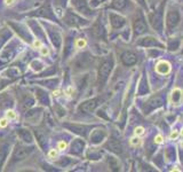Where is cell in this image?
<instances>
[{
	"label": "cell",
	"instance_id": "obj_1",
	"mask_svg": "<svg viewBox=\"0 0 183 172\" xmlns=\"http://www.w3.org/2000/svg\"><path fill=\"white\" fill-rule=\"evenodd\" d=\"M114 68V59L112 56H109L107 59H104L100 66V70H98V82H100V86H103L104 83L108 80L110 73Z\"/></svg>",
	"mask_w": 183,
	"mask_h": 172
},
{
	"label": "cell",
	"instance_id": "obj_2",
	"mask_svg": "<svg viewBox=\"0 0 183 172\" xmlns=\"http://www.w3.org/2000/svg\"><path fill=\"white\" fill-rule=\"evenodd\" d=\"M162 10H164V2L160 5V7L158 9H156L153 13L149 14V21L152 25V28L155 30H157L158 32H161L162 30V19H164V14H162Z\"/></svg>",
	"mask_w": 183,
	"mask_h": 172
},
{
	"label": "cell",
	"instance_id": "obj_3",
	"mask_svg": "<svg viewBox=\"0 0 183 172\" xmlns=\"http://www.w3.org/2000/svg\"><path fill=\"white\" fill-rule=\"evenodd\" d=\"M164 103V95L161 94H157V95H153L152 98H150L144 104L143 107V110L145 114H149L151 110L156 109V108H159L160 106H162Z\"/></svg>",
	"mask_w": 183,
	"mask_h": 172
},
{
	"label": "cell",
	"instance_id": "obj_4",
	"mask_svg": "<svg viewBox=\"0 0 183 172\" xmlns=\"http://www.w3.org/2000/svg\"><path fill=\"white\" fill-rule=\"evenodd\" d=\"M180 22V14L176 9H171L168 13H167V16H166V25H167V29L171 31L172 29H174L176 25L179 24Z\"/></svg>",
	"mask_w": 183,
	"mask_h": 172
},
{
	"label": "cell",
	"instance_id": "obj_5",
	"mask_svg": "<svg viewBox=\"0 0 183 172\" xmlns=\"http://www.w3.org/2000/svg\"><path fill=\"white\" fill-rule=\"evenodd\" d=\"M103 100H104L103 98H95L92 99V100H88V101H85L84 103H81L79 106V110L84 111V113H91L96 107H98L101 104V102Z\"/></svg>",
	"mask_w": 183,
	"mask_h": 172
},
{
	"label": "cell",
	"instance_id": "obj_6",
	"mask_svg": "<svg viewBox=\"0 0 183 172\" xmlns=\"http://www.w3.org/2000/svg\"><path fill=\"white\" fill-rule=\"evenodd\" d=\"M133 29H134V35L135 36H140V35H143L148 31V25L147 22L143 17V15L140 13L138 14V17L134 21V25H133Z\"/></svg>",
	"mask_w": 183,
	"mask_h": 172
},
{
	"label": "cell",
	"instance_id": "obj_7",
	"mask_svg": "<svg viewBox=\"0 0 183 172\" xmlns=\"http://www.w3.org/2000/svg\"><path fill=\"white\" fill-rule=\"evenodd\" d=\"M137 45L143 47H162V45L153 37H144L137 41Z\"/></svg>",
	"mask_w": 183,
	"mask_h": 172
},
{
	"label": "cell",
	"instance_id": "obj_8",
	"mask_svg": "<svg viewBox=\"0 0 183 172\" xmlns=\"http://www.w3.org/2000/svg\"><path fill=\"white\" fill-rule=\"evenodd\" d=\"M121 61L125 66H134L137 62V55L134 52H125L121 55Z\"/></svg>",
	"mask_w": 183,
	"mask_h": 172
},
{
	"label": "cell",
	"instance_id": "obj_9",
	"mask_svg": "<svg viewBox=\"0 0 183 172\" xmlns=\"http://www.w3.org/2000/svg\"><path fill=\"white\" fill-rule=\"evenodd\" d=\"M105 148L111 150V151H114L116 154H121L122 153V146L119 142V140H117V139H110L105 144Z\"/></svg>",
	"mask_w": 183,
	"mask_h": 172
},
{
	"label": "cell",
	"instance_id": "obj_10",
	"mask_svg": "<svg viewBox=\"0 0 183 172\" xmlns=\"http://www.w3.org/2000/svg\"><path fill=\"white\" fill-rule=\"evenodd\" d=\"M32 151V148H28V147H17L14 150V154H13V158L14 160H23L24 157H26Z\"/></svg>",
	"mask_w": 183,
	"mask_h": 172
},
{
	"label": "cell",
	"instance_id": "obj_11",
	"mask_svg": "<svg viewBox=\"0 0 183 172\" xmlns=\"http://www.w3.org/2000/svg\"><path fill=\"white\" fill-rule=\"evenodd\" d=\"M110 21H111V24L114 28L116 29H119V28H122L124 25L126 24V20L120 16V15H117V14H114L111 13L110 14Z\"/></svg>",
	"mask_w": 183,
	"mask_h": 172
},
{
	"label": "cell",
	"instance_id": "obj_12",
	"mask_svg": "<svg viewBox=\"0 0 183 172\" xmlns=\"http://www.w3.org/2000/svg\"><path fill=\"white\" fill-rule=\"evenodd\" d=\"M156 70L160 75H167L171 70V66L165 61H160L159 63L156 66Z\"/></svg>",
	"mask_w": 183,
	"mask_h": 172
},
{
	"label": "cell",
	"instance_id": "obj_13",
	"mask_svg": "<svg viewBox=\"0 0 183 172\" xmlns=\"http://www.w3.org/2000/svg\"><path fill=\"white\" fill-rule=\"evenodd\" d=\"M74 5H76V8L79 10V12H81V13H84V14H86V15H89L91 13H89V9H88V7H87V5H86V2L84 1V0H76L74 1Z\"/></svg>",
	"mask_w": 183,
	"mask_h": 172
},
{
	"label": "cell",
	"instance_id": "obj_14",
	"mask_svg": "<svg viewBox=\"0 0 183 172\" xmlns=\"http://www.w3.org/2000/svg\"><path fill=\"white\" fill-rule=\"evenodd\" d=\"M148 92H149V86H148V83H147L145 77H143V78L141 79V82H140L138 93H140V95H143V94H145V93H148Z\"/></svg>",
	"mask_w": 183,
	"mask_h": 172
},
{
	"label": "cell",
	"instance_id": "obj_15",
	"mask_svg": "<svg viewBox=\"0 0 183 172\" xmlns=\"http://www.w3.org/2000/svg\"><path fill=\"white\" fill-rule=\"evenodd\" d=\"M127 6V0H114L111 3V8H114L117 10H121Z\"/></svg>",
	"mask_w": 183,
	"mask_h": 172
},
{
	"label": "cell",
	"instance_id": "obj_16",
	"mask_svg": "<svg viewBox=\"0 0 183 172\" xmlns=\"http://www.w3.org/2000/svg\"><path fill=\"white\" fill-rule=\"evenodd\" d=\"M180 45H181V41L180 39H171L168 41V49L169 50H177L180 48Z\"/></svg>",
	"mask_w": 183,
	"mask_h": 172
},
{
	"label": "cell",
	"instance_id": "obj_17",
	"mask_svg": "<svg viewBox=\"0 0 183 172\" xmlns=\"http://www.w3.org/2000/svg\"><path fill=\"white\" fill-rule=\"evenodd\" d=\"M181 98H182V94H181V90L179 88H175L173 91V94H172V100H173V103L175 104H179L180 101H181Z\"/></svg>",
	"mask_w": 183,
	"mask_h": 172
},
{
	"label": "cell",
	"instance_id": "obj_18",
	"mask_svg": "<svg viewBox=\"0 0 183 172\" xmlns=\"http://www.w3.org/2000/svg\"><path fill=\"white\" fill-rule=\"evenodd\" d=\"M67 21H68V23H70V24H72V25L81 24V23H83V22H81V19H79V17H77L76 15H72V14H69Z\"/></svg>",
	"mask_w": 183,
	"mask_h": 172
},
{
	"label": "cell",
	"instance_id": "obj_19",
	"mask_svg": "<svg viewBox=\"0 0 183 172\" xmlns=\"http://www.w3.org/2000/svg\"><path fill=\"white\" fill-rule=\"evenodd\" d=\"M104 137H105V133H104V132L97 131V132H96V135H93V141H94V142H98V141L102 140Z\"/></svg>",
	"mask_w": 183,
	"mask_h": 172
},
{
	"label": "cell",
	"instance_id": "obj_20",
	"mask_svg": "<svg viewBox=\"0 0 183 172\" xmlns=\"http://www.w3.org/2000/svg\"><path fill=\"white\" fill-rule=\"evenodd\" d=\"M166 154H167V158H168V160H172V158L175 156V150H174L173 148H168V149L166 150Z\"/></svg>",
	"mask_w": 183,
	"mask_h": 172
},
{
	"label": "cell",
	"instance_id": "obj_21",
	"mask_svg": "<svg viewBox=\"0 0 183 172\" xmlns=\"http://www.w3.org/2000/svg\"><path fill=\"white\" fill-rule=\"evenodd\" d=\"M76 46H77L78 48L85 47V46H86V40H85V39H78L77 43H76Z\"/></svg>",
	"mask_w": 183,
	"mask_h": 172
},
{
	"label": "cell",
	"instance_id": "obj_22",
	"mask_svg": "<svg viewBox=\"0 0 183 172\" xmlns=\"http://www.w3.org/2000/svg\"><path fill=\"white\" fill-rule=\"evenodd\" d=\"M16 117V115H15V113L13 111V110H8L7 111V118H9V120H14Z\"/></svg>",
	"mask_w": 183,
	"mask_h": 172
},
{
	"label": "cell",
	"instance_id": "obj_23",
	"mask_svg": "<svg viewBox=\"0 0 183 172\" xmlns=\"http://www.w3.org/2000/svg\"><path fill=\"white\" fill-rule=\"evenodd\" d=\"M144 133V128L142 127V126H138L135 128V134L136 135H141V134H143Z\"/></svg>",
	"mask_w": 183,
	"mask_h": 172
},
{
	"label": "cell",
	"instance_id": "obj_24",
	"mask_svg": "<svg viewBox=\"0 0 183 172\" xmlns=\"http://www.w3.org/2000/svg\"><path fill=\"white\" fill-rule=\"evenodd\" d=\"M49 157L50 158H56L57 157V150H55V149H52L50 151H49Z\"/></svg>",
	"mask_w": 183,
	"mask_h": 172
},
{
	"label": "cell",
	"instance_id": "obj_25",
	"mask_svg": "<svg viewBox=\"0 0 183 172\" xmlns=\"http://www.w3.org/2000/svg\"><path fill=\"white\" fill-rule=\"evenodd\" d=\"M33 46H34L36 48H41V47H43V44H41L40 40H36V41L33 43Z\"/></svg>",
	"mask_w": 183,
	"mask_h": 172
},
{
	"label": "cell",
	"instance_id": "obj_26",
	"mask_svg": "<svg viewBox=\"0 0 183 172\" xmlns=\"http://www.w3.org/2000/svg\"><path fill=\"white\" fill-rule=\"evenodd\" d=\"M67 147V144L64 142V141H61V142H58V149L60 150H64Z\"/></svg>",
	"mask_w": 183,
	"mask_h": 172
},
{
	"label": "cell",
	"instance_id": "obj_27",
	"mask_svg": "<svg viewBox=\"0 0 183 172\" xmlns=\"http://www.w3.org/2000/svg\"><path fill=\"white\" fill-rule=\"evenodd\" d=\"M7 124H8L7 118H3V120H1V121H0V127H6V126H7Z\"/></svg>",
	"mask_w": 183,
	"mask_h": 172
},
{
	"label": "cell",
	"instance_id": "obj_28",
	"mask_svg": "<svg viewBox=\"0 0 183 172\" xmlns=\"http://www.w3.org/2000/svg\"><path fill=\"white\" fill-rule=\"evenodd\" d=\"M155 142H156V144H161V142H162V137H161V135H157V137L155 138Z\"/></svg>",
	"mask_w": 183,
	"mask_h": 172
},
{
	"label": "cell",
	"instance_id": "obj_29",
	"mask_svg": "<svg viewBox=\"0 0 183 172\" xmlns=\"http://www.w3.org/2000/svg\"><path fill=\"white\" fill-rule=\"evenodd\" d=\"M3 157H5V150L0 149V165H1V162L3 161Z\"/></svg>",
	"mask_w": 183,
	"mask_h": 172
},
{
	"label": "cell",
	"instance_id": "obj_30",
	"mask_svg": "<svg viewBox=\"0 0 183 172\" xmlns=\"http://www.w3.org/2000/svg\"><path fill=\"white\" fill-rule=\"evenodd\" d=\"M104 0H93V2H92V5L93 6H97L98 3H101V2H103Z\"/></svg>",
	"mask_w": 183,
	"mask_h": 172
},
{
	"label": "cell",
	"instance_id": "obj_31",
	"mask_svg": "<svg viewBox=\"0 0 183 172\" xmlns=\"http://www.w3.org/2000/svg\"><path fill=\"white\" fill-rule=\"evenodd\" d=\"M140 141H138V138H133L132 140H131V144L132 145H137Z\"/></svg>",
	"mask_w": 183,
	"mask_h": 172
},
{
	"label": "cell",
	"instance_id": "obj_32",
	"mask_svg": "<svg viewBox=\"0 0 183 172\" xmlns=\"http://www.w3.org/2000/svg\"><path fill=\"white\" fill-rule=\"evenodd\" d=\"M41 54L43 55H48V49L47 48H44V47H41Z\"/></svg>",
	"mask_w": 183,
	"mask_h": 172
},
{
	"label": "cell",
	"instance_id": "obj_33",
	"mask_svg": "<svg viewBox=\"0 0 183 172\" xmlns=\"http://www.w3.org/2000/svg\"><path fill=\"white\" fill-rule=\"evenodd\" d=\"M176 137H177V132H173V133L171 134V138H172V139H176Z\"/></svg>",
	"mask_w": 183,
	"mask_h": 172
},
{
	"label": "cell",
	"instance_id": "obj_34",
	"mask_svg": "<svg viewBox=\"0 0 183 172\" xmlns=\"http://www.w3.org/2000/svg\"><path fill=\"white\" fill-rule=\"evenodd\" d=\"M138 3H141L143 7H145V2H144V0H136Z\"/></svg>",
	"mask_w": 183,
	"mask_h": 172
},
{
	"label": "cell",
	"instance_id": "obj_35",
	"mask_svg": "<svg viewBox=\"0 0 183 172\" xmlns=\"http://www.w3.org/2000/svg\"><path fill=\"white\" fill-rule=\"evenodd\" d=\"M13 1H15V0H6V3H13Z\"/></svg>",
	"mask_w": 183,
	"mask_h": 172
},
{
	"label": "cell",
	"instance_id": "obj_36",
	"mask_svg": "<svg viewBox=\"0 0 183 172\" xmlns=\"http://www.w3.org/2000/svg\"><path fill=\"white\" fill-rule=\"evenodd\" d=\"M3 40H5V39H3V37H0V46H1V44L3 43Z\"/></svg>",
	"mask_w": 183,
	"mask_h": 172
},
{
	"label": "cell",
	"instance_id": "obj_37",
	"mask_svg": "<svg viewBox=\"0 0 183 172\" xmlns=\"http://www.w3.org/2000/svg\"><path fill=\"white\" fill-rule=\"evenodd\" d=\"M181 135L183 137V130H182V132H181Z\"/></svg>",
	"mask_w": 183,
	"mask_h": 172
},
{
	"label": "cell",
	"instance_id": "obj_38",
	"mask_svg": "<svg viewBox=\"0 0 183 172\" xmlns=\"http://www.w3.org/2000/svg\"><path fill=\"white\" fill-rule=\"evenodd\" d=\"M182 147H183V142H182Z\"/></svg>",
	"mask_w": 183,
	"mask_h": 172
}]
</instances>
